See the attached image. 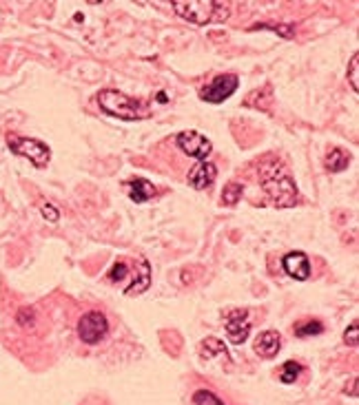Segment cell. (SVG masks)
Segmentation results:
<instances>
[{"label": "cell", "mask_w": 359, "mask_h": 405, "mask_svg": "<svg viewBox=\"0 0 359 405\" xmlns=\"http://www.w3.org/2000/svg\"><path fill=\"white\" fill-rule=\"evenodd\" d=\"M260 184L266 190L273 206L291 208L297 204V186L291 180V175L282 169L280 162H275V160L264 162V166H262V175H260Z\"/></svg>", "instance_id": "1"}, {"label": "cell", "mask_w": 359, "mask_h": 405, "mask_svg": "<svg viewBox=\"0 0 359 405\" xmlns=\"http://www.w3.org/2000/svg\"><path fill=\"white\" fill-rule=\"evenodd\" d=\"M98 104L104 113H109L118 120H125V122H136L142 120V117H149L151 109L147 102L136 100V98H129L127 93L118 91V89H104L98 93Z\"/></svg>", "instance_id": "2"}, {"label": "cell", "mask_w": 359, "mask_h": 405, "mask_svg": "<svg viewBox=\"0 0 359 405\" xmlns=\"http://www.w3.org/2000/svg\"><path fill=\"white\" fill-rule=\"evenodd\" d=\"M131 272V279L125 288V295H140L149 288L151 283V266L149 261L140 259V261H129V259H120L109 268L106 272V279L113 283H122L127 279V275Z\"/></svg>", "instance_id": "3"}, {"label": "cell", "mask_w": 359, "mask_h": 405, "mask_svg": "<svg viewBox=\"0 0 359 405\" xmlns=\"http://www.w3.org/2000/svg\"><path fill=\"white\" fill-rule=\"evenodd\" d=\"M173 9L177 16L193 25H209L213 20H224L229 16V5L220 0H175Z\"/></svg>", "instance_id": "4"}, {"label": "cell", "mask_w": 359, "mask_h": 405, "mask_svg": "<svg viewBox=\"0 0 359 405\" xmlns=\"http://www.w3.org/2000/svg\"><path fill=\"white\" fill-rule=\"evenodd\" d=\"M9 149L11 153H16L20 158H27L33 166L38 169H45L51 160V151L49 147L40 140L33 138H18V135H9Z\"/></svg>", "instance_id": "5"}, {"label": "cell", "mask_w": 359, "mask_h": 405, "mask_svg": "<svg viewBox=\"0 0 359 405\" xmlns=\"http://www.w3.org/2000/svg\"><path fill=\"white\" fill-rule=\"evenodd\" d=\"M106 332H109V321H106V317L98 311L87 313L78 321V335H80L82 341L89 343V345L100 343Z\"/></svg>", "instance_id": "6"}, {"label": "cell", "mask_w": 359, "mask_h": 405, "mask_svg": "<svg viewBox=\"0 0 359 405\" xmlns=\"http://www.w3.org/2000/svg\"><path fill=\"white\" fill-rule=\"evenodd\" d=\"M237 85H239V80L233 74L218 76L211 82V85H207L205 89H200V98L211 102V104H220V102L231 98V95L235 93V89H237Z\"/></svg>", "instance_id": "7"}, {"label": "cell", "mask_w": 359, "mask_h": 405, "mask_svg": "<svg viewBox=\"0 0 359 405\" xmlns=\"http://www.w3.org/2000/svg\"><path fill=\"white\" fill-rule=\"evenodd\" d=\"M175 142H177V147L186 153V156L198 158L200 162H207V158L211 156V151H213L211 140L207 135L198 133V131H182V133L175 138Z\"/></svg>", "instance_id": "8"}, {"label": "cell", "mask_w": 359, "mask_h": 405, "mask_svg": "<svg viewBox=\"0 0 359 405\" xmlns=\"http://www.w3.org/2000/svg\"><path fill=\"white\" fill-rule=\"evenodd\" d=\"M226 326V335H229L231 343L239 345L244 343L248 332H250V319H248V311H231L229 317L224 321Z\"/></svg>", "instance_id": "9"}, {"label": "cell", "mask_w": 359, "mask_h": 405, "mask_svg": "<svg viewBox=\"0 0 359 405\" xmlns=\"http://www.w3.org/2000/svg\"><path fill=\"white\" fill-rule=\"evenodd\" d=\"M282 266L286 270V275L297 281H306L310 277V259L302 250H293V253L284 255Z\"/></svg>", "instance_id": "10"}, {"label": "cell", "mask_w": 359, "mask_h": 405, "mask_svg": "<svg viewBox=\"0 0 359 405\" xmlns=\"http://www.w3.org/2000/svg\"><path fill=\"white\" fill-rule=\"evenodd\" d=\"M215 175H218V169H215L213 162H200L196 164L193 169L189 173V184L202 190V188H209L215 182Z\"/></svg>", "instance_id": "11"}, {"label": "cell", "mask_w": 359, "mask_h": 405, "mask_svg": "<svg viewBox=\"0 0 359 405\" xmlns=\"http://www.w3.org/2000/svg\"><path fill=\"white\" fill-rule=\"evenodd\" d=\"M280 348H282V339L275 330H264L255 339V352L260 356H264V359H273L280 352Z\"/></svg>", "instance_id": "12"}, {"label": "cell", "mask_w": 359, "mask_h": 405, "mask_svg": "<svg viewBox=\"0 0 359 405\" xmlns=\"http://www.w3.org/2000/svg\"><path fill=\"white\" fill-rule=\"evenodd\" d=\"M129 188V197L136 201V204H142V201H149L155 195V186L149 180H142V177H136V180L127 182Z\"/></svg>", "instance_id": "13"}, {"label": "cell", "mask_w": 359, "mask_h": 405, "mask_svg": "<svg viewBox=\"0 0 359 405\" xmlns=\"http://www.w3.org/2000/svg\"><path fill=\"white\" fill-rule=\"evenodd\" d=\"M326 169L330 173H342L346 166L351 164V153L344 151V149H333L328 156H326Z\"/></svg>", "instance_id": "14"}, {"label": "cell", "mask_w": 359, "mask_h": 405, "mask_svg": "<svg viewBox=\"0 0 359 405\" xmlns=\"http://www.w3.org/2000/svg\"><path fill=\"white\" fill-rule=\"evenodd\" d=\"M321 332H324V326H321V321H315V319L302 321V324L295 326L297 337H313V335H321Z\"/></svg>", "instance_id": "15"}, {"label": "cell", "mask_w": 359, "mask_h": 405, "mask_svg": "<svg viewBox=\"0 0 359 405\" xmlns=\"http://www.w3.org/2000/svg\"><path fill=\"white\" fill-rule=\"evenodd\" d=\"M302 374V365L297 361H286L282 367H280V381L282 383H295V379Z\"/></svg>", "instance_id": "16"}, {"label": "cell", "mask_w": 359, "mask_h": 405, "mask_svg": "<svg viewBox=\"0 0 359 405\" xmlns=\"http://www.w3.org/2000/svg\"><path fill=\"white\" fill-rule=\"evenodd\" d=\"M239 197H242V184H235V182L226 184L224 195H222V201H224V204H226V206H233V204H237V201H239Z\"/></svg>", "instance_id": "17"}, {"label": "cell", "mask_w": 359, "mask_h": 405, "mask_svg": "<svg viewBox=\"0 0 359 405\" xmlns=\"http://www.w3.org/2000/svg\"><path fill=\"white\" fill-rule=\"evenodd\" d=\"M193 405H224L218 397L209 390H198L193 395Z\"/></svg>", "instance_id": "18"}, {"label": "cell", "mask_w": 359, "mask_h": 405, "mask_svg": "<svg viewBox=\"0 0 359 405\" xmlns=\"http://www.w3.org/2000/svg\"><path fill=\"white\" fill-rule=\"evenodd\" d=\"M357 65H359V56L355 53L353 58H351V69H349V80H351V87H353V91L357 93L359 91V80H357Z\"/></svg>", "instance_id": "19"}, {"label": "cell", "mask_w": 359, "mask_h": 405, "mask_svg": "<svg viewBox=\"0 0 359 405\" xmlns=\"http://www.w3.org/2000/svg\"><path fill=\"white\" fill-rule=\"evenodd\" d=\"M42 217H45V220H49V222H58V220H60V213H58L56 206L45 204V206H42Z\"/></svg>", "instance_id": "20"}, {"label": "cell", "mask_w": 359, "mask_h": 405, "mask_svg": "<svg viewBox=\"0 0 359 405\" xmlns=\"http://www.w3.org/2000/svg\"><path fill=\"white\" fill-rule=\"evenodd\" d=\"M344 341L349 343V345H353V348L357 345V321H353V324H351V328L346 330V337H344Z\"/></svg>", "instance_id": "21"}]
</instances>
